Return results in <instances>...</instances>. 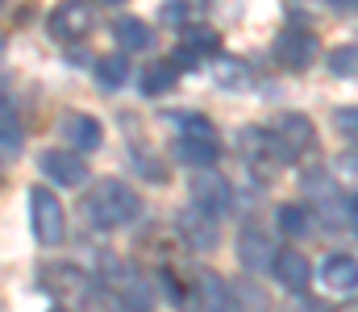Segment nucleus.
<instances>
[{
  "instance_id": "nucleus-17",
  "label": "nucleus",
  "mask_w": 358,
  "mask_h": 312,
  "mask_svg": "<svg viewBox=\"0 0 358 312\" xmlns=\"http://www.w3.org/2000/svg\"><path fill=\"white\" fill-rule=\"evenodd\" d=\"M176 158L183 163V167H192V171H208L213 158H217V142H187V138H179Z\"/></svg>"
},
{
  "instance_id": "nucleus-7",
  "label": "nucleus",
  "mask_w": 358,
  "mask_h": 312,
  "mask_svg": "<svg viewBox=\"0 0 358 312\" xmlns=\"http://www.w3.org/2000/svg\"><path fill=\"white\" fill-rule=\"evenodd\" d=\"M238 258H242V267L246 271H271L275 267V258H279V246H275V237H271L267 229H259V225H246L242 229V237H238Z\"/></svg>"
},
{
  "instance_id": "nucleus-16",
  "label": "nucleus",
  "mask_w": 358,
  "mask_h": 312,
  "mask_svg": "<svg viewBox=\"0 0 358 312\" xmlns=\"http://www.w3.org/2000/svg\"><path fill=\"white\" fill-rule=\"evenodd\" d=\"M176 80H179L176 63H171V59H155V63L146 67V75H142V92H146V96H163V92L176 88Z\"/></svg>"
},
{
  "instance_id": "nucleus-35",
  "label": "nucleus",
  "mask_w": 358,
  "mask_h": 312,
  "mask_svg": "<svg viewBox=\"0 0 358 312\" xmlns=\"http://www.w3.org/2000/svg\"><path fill=\"white\" fill-rule=\"evenodd\" d=\"M50 312H67V309H50Z\"/></svg>"
},
{
  "instance_id": "nucleus-27",
  "label": "nucleus",
  "mask_w": 358,
  "mask_h": 312,
  "mask_svg": "<svg viewBox=\"0 0 358 312\" xmlns=\"http://www.w3.org/2000/svg\"><path fill=\"white\" fill-rule=\"evenodd\" d=\"M334 125H338L342 138L358 142V108H338V112H334Z\"/></svg>"
},
{
  "instance_id": "nucleus-12",
  "label": "nucleus",
  "mask_w": 358,
  "mask_h": 312,
  "mask_svg": "<svg viewBox=\"0 0 358 312\" xmlns=\"http://www.w3.org/2000/svg\"><path fill=\"white\" fill-rule=\"evenodd\" d=\"M275 279L287 288V292H304L308 283H313V267H308V258L300 254V250H279V258H275Z\"/></svg>"
},
{
  "instance_id": "nucleus-21",
  "label": "nucleus",
  "mask_w": 358,
  "mask_h": 312,
  "mask_svg": "<svg viewBox=\"0 0 358 312\" xmlns=\"http://www.w3.org/2000/svg\"><path fill=\"white\" fill-rule=\"evenodd\" d=\"M171 121L179 125V133L187 142H217V129H213V121L204 112H176Z\"/></svg>"
},
{
  "instance_id": "nucleus-36",
  "label": "nucleus",
  "mask_w": 358,
  "mask_h": 312,
  "mask_svg": "<svg viewBox=\"0 0 358 312\" xmlns=\"http://www.w3.org/2000/svg\"><path fill=\"white\" fill-rule=\"evenodd\" d=\"M346 312H358V304H355V309H346Z\"/></svg>"
},
{
  "instance_id": "nucleus-32",
  "label": "nucleus",
  "mask_w": 358,
  "mask_h": 312,
  "mask_svg": "<svg viewBox=\"0 0 358 312\" xmlns=\"http://www.w3.org/2000/svg\"><path fill=\"white\" fill-rule=\"evenodd\" d=\"M8 104H13V101H8V96H4V88H0V112H8Z\"/></svg>"
},
{
  "instance_id": "nucleus-24",
  "label": "nucleus",
  "mask_w": 358,
  "mask_h": 312,
  "mask_svg": "<svg viewBox=\"0 0 358 312\" xmlns=\"http://www.w3.org/2000/svg\"><path fill=\"white\" fill-rule=\"evenodd\" d=\"M183 50H192L196 59H200V54H217V50H221V38H217L213 29H204V25H187V29H183Z\"/></svg>"
},
{
  "instance_id": "nucleus-4",
  "label": "nucleus",
  "mask_w": 358,
  "mask_h": 312,
  "mask_svg": "<svg viewBox=\"0 0 358 312\" xmlns=\"http://www.w3.org/2000/svg\"><path fill=\"white\" fill-rule=\"evenodd\" d=\"M313 138H317V129H313V121H308L304 112H287V117H279V121L271 125V142H275L279 158L304 154V150L313 146Z\"/></svg>"
},
{
  "instance_id": "nucleus-14",
  "label": "nucleus",
  "mask_w": 358,
  "mask_h": 312,
  "mask_svg": "<svg viewBox=\"0 0 358 312\" xmlns=\"http://www.w3.org/2000/svg\"><path fill=\"white\" fill-rule=\"evenodd\" d=\"M200 312H234V296H229V283L213 271H200Z\"/></svg>"
},
{
  "instance_id": "nucleus-10",
  "label": "nucleus",
  "mask_w": 358,
  "mask_h": 312,
  "mask_svg": "<svg viewBox=\"0 0 358 312\" xmlns=\"http://www.w3.org/2000/svg\"><path fill=\"white\" fill-rule=\"evenodd\" d=\"M179 233H183V242L192 246V250H213L217 246V233H221V225H217V216L213 212H204V208H183L179 212Z\"/></svg>"
},
{
  "instance_id": "nucleus-28",
  "label": "nucleus",
  "mask_w": 358,
  "mask_h": 312,
  "mask_svg": "<svg viewBox=\"0 0 358 312\" xmlns=\"http://www.w3.org/2000/svg\"><path fill=\"white\" fill-rule=\"evenodd\" d=\"M121 304L108 296V292H88L84 288V312H117Z\"/></svg>"
},
{
  "instance_id": "nucleus-19",
  "label": "nucleus",
  "mask_w": 358,
  "mask_h": 312,
  "mask_svg": "<svg viewBox=\"0 0 358 312\" xmlns=\"http://www.w3.org/2000/svg\"><path fill=\"white\" fill-rule=\"evenodd\" d=\"M275 221H279V229H283L287 237H308V233H313V212L304 205H283L275 212Z\"/></svg>"
},
{
  "instance_id": "nucleus-6",
  "label": "nucleus",
  "mask_w": 358,
  "mask_h": 312,
  "mask_svg": "<svg viewBox=\"0 0 358 312\" xmlns=\"http://www.w3.org/2000/svg\"><path fill=\"white\" fill-rule=\"evenodd\" d=\"M192 205L204 208V212H213L217 221H221V212H229L234 205V192H229V179L221 175V171H196V179H192Z\"/></svg>"
},
{
  "instance_id": "nucleus-37",
  "label": "nucleus",
  "mask_w": 358,
  "mask_h": 312,
  "mask_svg": "<svg viewBox=\"0 0 358 312\" xmlns=\"http://www.w3.org/2000/svg\"><path fill=\"white\" fill-rule=\"evenodd\" d=\"M0 175H4V171H0Z\"/></svg>"
},
{
  "instance_id": "nucleus-11",
  "label": "nucleus",
  "mask_w": 358,
  "mask_h": 312,
  "mask_svg": "<svg viewBox=\"0 0 358 312\" xmlns=\"http://www.w3.org/2000/svg\"><path fill=\"white\" fill-rule=\"evenodd\" d=\"M63 138L76 146V154H92V150H100L104 129H100V121L88 117V112H71V117L63 121Z\"/></svg>"
},
{
  "instance_id": "nucleus-33",
  "label": "nucleus",
  "mask_w": 358,
  "mask_h": 312,
  "mask_svg": "<svg viewBox=\"0 0 358 312\" xmlns=\"http://www.w3.org/2000/svg\"><path fill=\"white\" fill-rule=\"evenodd\" d=\"M104 4H121V0H104Z\"/></svg>"
},
{
  "instance_id": "nucleus-8",
  "label": "nucleus",
  "mask_w": 358,
  "mask_h": 312,
  "mask_svg": "<svg viewBox=\"0 0 358 312\" xmlns=\"http://www.w3.org/2000/svg\"><path fill=\"white\" fill-rule=\"evenodd\" d=\"M275 59H279V67H287V71H304V67L317 59V38H313L308 29L287 25V29L275 38Z\"/></svg>"
},
{
  "instance_id": "nucleus-29",
  "label": "nucleus",
  "mask_w": 358,
  "mask_h": 312,
  "mask_svg": "<svg viewBox=\"0 0 358 312\" xmlns=\"http://www.w3.org/2000/svg\"><path fill=\"white\" fill-rule=\"evenodd\" d=\"M134 167H138L146 179H155V184H163V179H167V171H163L159 163H150V154H134Z\"/></svg>"
},
{
  "instance_id": "nucleus-30",
  "label": "nucleus",
  "mask_w": 358,
  "mask_h": 312,
  "mask_svg": "<svg viewBox=\"0 0 358 312\" xmlns=\"http://www.w3.org/2000/svg\"><path fill=\"white\" fill-rule=\"evenodd\" d=\"M346 225H355V229H358V192L346 200Z\"/></svg>"
},
{
  "instance_id": "nucleus-26",
  "label": "nucleus",
  "mask_w": 358,
  "mask_h": 312,
  "mask_svg": "<svg viewBox=\"0 0 358 312\" xmlns=\"http://www.w3.org/2000/svg\"><path fill=\"white\" fill-rule=\"evenodd\" d=\"M229 296L242 304V312H267V296H263L259 288H250V283H238Z\"/></svg>"
},
{
  "instance_id": "nucleus-9",
  "label": "nucleus",
  "mask_w": 358,
  "mask_h": 312,
  "mask_svg": "<svg viewBox=\"0 0 358 312\" xmlns=\"http://www.w3.org/2000/svg\"><path fill=\"white\" fill-rule=\"evenodd\" d=\"M38 167H42V175L55 179L59 188H80V184H88V163H84L80 154H71V150H42V154H38Z\"/></svg>"
},
{
  "instance_id": "nucleus-3",
  "label": "nucleus",
  "mask_w": 358,
  "mask_h": 312,
  "mask_svg": "<svg viewBox=\"0 0 358 312\" xmlns=\"http://www.w3.org/2000/svg\"><path fill=\"white\" fill-rule=\"evenodd\" d=\"M29 225L38 246H59L67 237V212L50 188H29Z\"/></svg>"
},
{
  "instance_id": "nucleus-20",
  "label": "nucleus",
  "mask_w": 358,
  "mask_h": 312,
  "mask_svg": "<svg viewBox=\"0 0 358 312\" xmlns=\"http://www.w3.org/2000/svg\"><path fill=\"white\" fill-rule=\"evenodd\" d=\"M96 80H100V88L117 92V88L129 80V59H121V54H104V59H96Z\"/></svg>"
},
{
  "instance_id": "nucleus-23",
  "label": "nucleus",
  "mask_w": 358,
  "mask_h": 312,
  "mask_svg": "<svg viewBox=\"0 0 358 312\" xmlns=\"http://www.w3.org/2000/svg\"><path fill=\"white\" fill-rule=\"evenodd\" d=\"M250 80H255V75H250V67H246L242 59H221V63H217V84H221L225 92H242Z\"/></svg>"
},
{
  "instance_id": "nucleus-34",
  "label": "nucleus",
  "mask_w": 358,
  "mask_h": 312,
  "mask_svg": "<svg viewBox=\"0 0 358 312\" xmlns=\"http://www.w3.org/2000/svg\"><path fill=\"white\" fill-rule=\"evenodd\" d=\"M0 54H4V38H0Z\"/></svg>"
},
{
  "instance_id": "nucleus-25",
  "label": "nucleus",
  "mask_w": 358,
  "mask_h": 312,
  "mask_svg": "<svg viewBox=\"0 0 358 312\" xmlns=\"http://www.w3.org/2000/svg\"><path fill=\"white\" fill-rule=\"evenodd\" d=\"M329 71L338 75V80H355L358 75V46H338V50H329Z\"/></svg>"
},
{
  "instance_id": "nucleus-2",
  "label": "nucleus",
  "mask_w": 358,
  "mask_h": 312,
  "mask_svg": "<svg viewBox=\"0 0 358 312\" xmlns=\"http://www.w3.org/2000/svg\"><path fill=\"white\" fill-rule=\"evenodd\" d=\"M104 279H108V296H113L125 312H150L155 309V283H150L138 267L108 258V262H104Z\"/></svg>"
},
{
  "instance_id": "nucleus-31",
  "label": "nucleus",
  "mask_w": 358,
  "mask_h": 312,
  "mask_svg": "<svg viewBox=\"0 0 358 312\" xmlns=\"http://www.w3.org/2000/svg\"><path fill=\"white\" fill-rule=\"evenodd\" d=\"M325 4H334V8H342V13H358V0H325Z\"/></svg>"
},
{
  "instance_id": "nucleus-15",
  "label": "nucleus",
  "mask_w": 358,
  "mask_h": 312,
  "mask_svg": "<svg viewBox=\"0 0 358 312\" xmlns=\"http://www.w3.org/2000/svg\"><path fill=\"white\" fill-rule=\"evenodd\" d=\"M113 38L121 50H146L150 46V25L138 21V17H117L113 21Z\"/></svg>"
},
{
  "instance_id": "nucleus-1",
  "label": "nucleus",
  "mask_w": 358,
  "mask_h": 312,
  "mask_svg": "<svg viewBox=\"0 0 358 312\" xmlns=\"http://www.w3.org/2000/svg\"><path fill=\"white\" fill-rule=\"evenodd\" d=\"M84 212H88V221L96 229H121V225H129L142 212V196L129 184L104 175V179L92 184V192L84 196Z\"/></svg>"
},
{
  "instance_id": "nucleus-18",
  "label": "nucleus",
  "mask_w": 358,
  "mask_h": 312,
  "mask_svg": "<svg viewBox=\"0 0 358 312\" xmlns=\"http://www.w3.org/2000/svg\"><path fill=\"white\" fill-rule=\"evenodd\" d=\"M238 142H242V150H246L250 163H279V150L271 142V129H242Z\"/></svg>"
},
{
  "instance_id": "nucleus-5",
  "label": "nucleus",
  "mask_w": 358,
  "mask_h": 312,
  "mask_svg": "<svg viewBox=\"0 0 358 312\" xmlns=\"http://www.w3.org/2000/svg\"><path fill=\"white\" fill-rule=\"evenodd\" d=\"M92 25H96V13H92L88 0H63V4L50 13V38H59V42H80V38H88Z\"/></svg>"
},
{
  "instance_id": "nucleus-13",
  "label": "nucleus",
  "mask_w": 358,
  "mask_h": 312,
  "mask_svg": "<svg viewBox=\"0 0 358 312\" xmlns=\"http://www.w3.org/2000/svg\"><path fill=\"white\" fill-rule=\"evenodd\" d=\"M321 279L329 292H355L358 288V258L350 254H329L325 267H321Z\"/></svg>"
},
{
  "instance_id": "nucleus-22",
  "label": "nucleus",
  "mask_w": 358,
  "mask_h": 312,
  "mask_svg": "<svg viewBox=\"0 0 358 312\" xmlns=\"http://www.w3.org/2000/svg\"><path fill=\"white\" fill-rule=\"evenodd\" d=\"M42 283H50V288H55L50 296H63V292H84V288H88L84 271H76V267H55V271L46 267V271H42Z\"/></svg>"
}]
</instances>
